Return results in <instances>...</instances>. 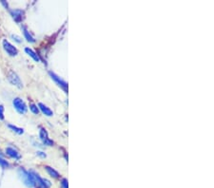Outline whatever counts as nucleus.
I'll return each instance as SVG.
<instances>
[{
  "label": "nucleus",
  "mask_w": 214,
  "mask_h": 188,
  "mask_svg": "<svg viewBox=\"0 0 214 188\" xmlns=\"http://www.w3.org/2000/svg\"><path fill=\"white\" fill-rule=\"evenodd\" d=\"M19 175H20V178L22 179L23 182L29 187H32L35 185V183H36V181L34 180V177L32 175V172H28L25 169L21 168V169H19Z\"/></svg>",
  "instance_id": "f257e3e1"
},
{
  "label": "nucleus",
  "mask_w": 214,
  "mask_h": 188,
  "mask_svg": "<svg viewBox=\"0 0 214 188\" xmlns=\"http://www.w3.org/2000/svg\"><path fill=\"white\" fill-rule=\"evenodd\" d=\"M14 107L16 109V111L20 114H25L28 110V107L25 104V102L21 99V98H14L13 101Z\"/></svg>",
  "instance_id": "f03ea898"
},
{
  "label": "nucleus",
  "mask_w": 214,
  "mask_h": 188,
  "mask_svg": "<svg viewBox=\"0 0 214 188\" xmlns=\"http://www.w3.org/2000/svg\"><path fill=\"white\" fill-rule=\"evenodd\" d=\"M8 80H9V82H10L12 85L17 86L18 88H22V87H23L22 81L20 80L19 76H18L14 71H12V70H11V71L8 73Z\"/></svg>",
  "instance_id": "7ed1b4c3"
},
{
  "label": "nucleus",
  "mask_w": 214,
  "mask_h": 188,
  "mask_svg": "<svg viewBox=\"0 0 214 188\" xmlns=\"http://www.w3.org/2000/svg\"><path fill=\"white\" fill-rule=\"evenodd\" d=\"M3 48L10 56H16L18 54V50L6 39L3 40Z\"/></svg>",
  "instance_id": "20e7f679"
},
{
  "label": "nucleus",
  "mask_w": 214,
  "mask_h": 188,
  "mask_svg": "<svg viewBox=\"0 0 214 188\" xmlns=\"http://www.w3.org/2000/svg\"><path fill=\"white\" fill-rule=\"evenodd\" d=\"M39 136H40V140L42 141V143L45 144V145H48V146H52L53 145V141L51 140L49 138V135H48V132L45 128H41L40 129V132H39Z\"/></svg>",
  "instance_id": "39448f33"
},
{
  "label": "nucleus",
  "mask_w": 214,
  "mask_h": 188,
  "mask_svg": "<svg viewBox=\"0 0 214 188\" xmlns=\"http://www.w3.org/2000/svg\"><path fill=\"white\" fill-rule=\"evenodd\" d=\"M49 74H50V76L52 77V80L61 87V88H63L65 91H68V84H67V82H65L63 79H61L59 76H57L55 73H53V72H52V71H50Z\"/></svg>",
  "instance_id": "423d86ee"
},
{
  "label": "nucleus",
  "mask_w": 214,
  "mask_h": 188,
  "mask_svg": "<svg viewBox=\"0 0 214 188\" xmlns=\"http://www.w3.org/2000/svg\"><path fill=\"white\" fill-rule=\"evenodd\" d=\"M31 172H32V171H31ZM32 175H33V177H34L35 181H37V183L39 184V186H41L42 188H49V187H51V185H52L51 181H49V180H46V179L41 178L38 174L34 173V172H32Z\"/></svg>",
  "instance_id": "0eeeda50"
},
{
  "label": "nucleus",
  "mask_w": 214,
  "mask_h": 188,
  "mask_svg": "<svg viewBox=\"0 0 214 188\" xmlns=\"http://www.w3.org/2000/svg\"><path fill=\"white\" fill-rule=\"evenodd\" d=\"M11 15L16 22H21L24 18V11L20 9H15L11 11Z\"/></svg>",
  "instance_id": "6e6552de"
},
{
  "label": "nucleus",
  "mask_w": 214,
  "mask_h": 188,
  "mask_svg": "<svg viewBox=\"0 0 214 188\" xmlns=\"http://www.w3.org/2000/svg\"><path fill=\"white\" fill-rule=\"evenodd\" d=\"M6 154H7L9 157H11V158L14 159V160H19V159L21 158L20 153H19L16 149H14V148H13V147H7V148H6Z\"/></svg>",
  "instance_id": "1a4fd4ad"
},
{
  "label": "nucleus",
  "mask_w": 214,
  "mask_h": 188,
  "mask_svg": "<svg viewBox=\"0 0 214 188\" xmlns=\"http://www.w3.org/2000/svg\"><path fill=\"white\" fill-rule=\"evenodd\" d=\"M38 108H39V111H41V112H42L44 115H46V116L51 117V116L53 115L52 110L50 107H48L46 105H44L43 103H39V104H38Z\"/></svg>",
  "instance_id": "9d476101"
},
{
  "label": "nucleus",
  "mask_w": 214,
  "mask_h": 188,
  "mask_svg": "<svg viewBox=\"0 0 214 188\" xmlns=\"http://www.w3.org/2000/svg\"><path fill=\"white\" fill-rule=\"evenodd\" d=\"M25 51H26V53H27L29 56H30L35 62H40V57H39V55H38L36 52H34L31 49L26 48V49H25Z\"/></svg>",
  "instance_id": "9b49d317"
},
{
  "label": "nucleus",
  "mask_w": 214,
  "mask_h": 188,
  "mask_svg": "<svg viewBox=\"0 0 214 188\" xmlns=\"http://www.w3.org/2000/svg\"><path fill=\"white\" fill-rule=\"evenodd\" d=\"M45 169H46V171L49 173V175H50L51 177H52V178H54V179H57V178L60 177L59 173H58L55 169H53L52 167H51V166H45Z\"/></svg>",
  "instance_id": "f8f14e48"
},
{
  "label": "nucleus",
  "mask_w": 214,
  "mask_h": 188,
  "mask_svg": "<svg viewBox=\"0 0 214 188\" xmlns=\"http://www.w3.org/2000/svg\"><path fill=\"white\" fill-rule=\"evenodd\" d=\"M23 34H24V36H25V38L27 39L28 42H30V43H34L35 42V39L30 35V31H28V29L25 27H23Z\"/></svg>",
  "instance_id": "ddd939ff"
},
{
  "label": "nucleus",
  "mask_w": 214,
  "mask_h": 188,
  "mask_svg": "<svg viewBox=\"0 0 214 188\" xmlns=\"http://www.w3.org/2000/svg\"><path fill=\"white\" fill-rule=\"evenodd\" d=\"M8 128H11L13 131H14L15 133H17V134H19V135H21V134L24 133V129H23V128H17V127H15V125H14V124H8Z\"/></svg>",
  "instance_id": "4468645a"
},
{
  "label": "nucleus",
  "mask_w": 214,
  "mask_h": 188,
  "mask_svg": "<svg viewBox=\"0 0 214 188\" xmlns=\"http://www.w3.org/2000/svg\"><path fill=\"white\" fill-rule=\"evenodd\" d=\"M30 110L33 114H36V115H38V113H39V108H38V107H37L36 105H34V104H30Z\"/></svg>",
  "instance_id": "2eb2a0df"
},
{
  "label": "nucleus",
  "mask_w": 214,
  "mask_h": 188,
  "mask_svg": "<svg viewBox=\"0 0 214 188\" xmlns=\"http://www.w3.org/2000/svg\"><path fill=\"white\" fill-rule=\"evenodd\" d=\"M0 166H2L3 168H7L9 166V163L5 160H3L2 158H0Z\"/></svg>",
  "instance_id": "dca6fc26"
},
{
  "label": "nucleus",
  "mask_w": 214,
  "mask_h": 188,
  "mask_svg": "<svg viewBox=\"0 0 214 188\" xmlns=\"http://www.w3.org/2000/svg\"><path fill=\"white\" fill-rule=\"evenodd\" d=\"M0 120H4V107L0 105Z\"/></svg>",
  "instance_id": "f3484780"
},
{
  "label": "nucleus",
  "mask_w": 214,
  "mask_h": 188,
  "mask_svg": "<svg viewBox=\"0 0 214 188\" xmlns=\"http://www.w3.org/2000/svg\"><path fill=\"white\" fill-rule=\"evenodd\" d=\"M61 185H62L63 188H69L68 180H67V179H62V180H61Z\"/></svg>",
  "instance_id": "a211bd4d"
},
{
  "label": "nucleus",
  "mask_w": 214,
  "mask_h": 188,
  "mask_svg": "<svg viewBox=\"0 0 214 188\" xmlns=\"http://www.w3.org/2000/svg\"><path fill=\"white\" fill-rule=\"evenodd\" d=\"M12 38H13L14 40H15L17 43H21V41H22L20 37H18L17 35H14V34H12Z\"/></svg>",
  "instance_id": "6ab92c4d"
},
{
  "label": "nucleus",
  "mask_w": 214,
  "mask_h": 188,
  "mask_svg": "<svg viewBox=\"0 0 214 188\" xmlns=\"http://www.w3.org/2000/svg\"><path fill=\"white\" fill-rule=\"evenodd\" d=\"M37 155H38V156H40V157H42V158H46V154H45L44 152L38 151V152H37Z\"/></svg>",
  "instance_id": "aec40b11"
},
{
  "label": "nucleus",
  "mask_w": 214,
  "mask_h": 188,
  "mask_svg": "<svg viewBox=\"0 0 214 188\" xmlns=\"http://www.w3.org/2000/svg\"><path fill=\"white\" fill-rule=\"evenodd\" d=\"M1 3H2V4H3V5H4V6H5V7H6V8H7V7H8V4H6V3H5V2H4V1H3V0H2V1H1Z\"/></svg>",
  "instance_id": "412c9836"
}]
</instances>
